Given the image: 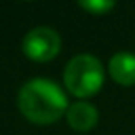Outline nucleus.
Returning a JSON list of instances; mask_svg holds the SVG:
<instances>
[{
  "mask_svg": "<svg viewBox=\"0 0 135 135\" xmlns=\"http://www.w3.org/2000/svg\"><path fill=\"white\" fill-rule=\"evenodd\" d=\"M80 6L84 10H88V12H91V14H103L107 10H111L115 4L111 0H81Z\"/></svg>",
  "mask_w": 135,
  "mask_h": 135,
  "instance_id": "423d86ee",
  "label": "nucleus"
},
{
  "mask_svg": "<svg viewBox=\"0 0 135 135\" xmlns=\"http://www.w3.org/2000/svg\"><path fill=\"white\" fill-rule=\"evenodd\" d=\"M68 107L66 93L48 78L28 80L18 91V109L32 123H54L68 111Z\"/></svg>",
  "mask_w": 135,
  "mask_h": 135,
  "instance_id": "f257e3e1",
  "label": "nucleus"
},
{
  "mask_svg": "<svg viewBox=\"0 0 135 135\" xmlns=\"http://www.w3.org/2000/svg\"><path fill=\"white\" fill-rule=\"evenodd\" d=\"M66 117L70 127L76 131H89L97 123V109L88 101H76L68 107Z\"/></svg>",
  "mask_w": 135,
  "mask_h": 135,
  "instance_id": "20e7f679",
  "label": "nucleus"
},
{
  "mask_svg": "<svg viewBox=\"0 0 135 135\" xmlns=\"http://www.w3.org/2000/svg\"><path fill=\"white\" fill-rule=\"evenodd\" d=\"M109 74L117 84L133 85L135 84V56L129 52H119L109 60Z\"/></svg>",
  "mask_w": 135,
  "mask_h": 135,
  "instance_id": "39448f33",
  "label": "nucleus"
},
{
  "mask_svg": "<svg viewBox=\"0 0 135 135\" xmlns=\"http://www.w3.org/2000/svg\"><path fill=\"white\" fill-rule=\"evenodd\" d=\"M64 84L70 93L78 97H89L103 85V68L91 54H80L68 62L64 70Z\"/></svg>",
  "mask_w": 135,
  "mask_h": 135,
  "instance_id": "f03ea898",
  "label": "nucleus"
},
{
  "mask_svg": "<svg viewBox=\"0 0 135 135\" xmlns=\"http://www.w3.org/2000/svg\"><path fill=\"white\" fill-rule=\"evenodd\" d=\"M60 48H62V40H60L58 32L48 26H38L32 28L22 40V50L30 60L36 62H48L54 56H58Z\"/></svg>",
  "mask_w": 135,
  "mask_h": 135,
  "instance_id": "7ed1b4c3",
  "label": "nucleus"
}]
</instances>
